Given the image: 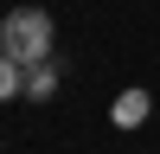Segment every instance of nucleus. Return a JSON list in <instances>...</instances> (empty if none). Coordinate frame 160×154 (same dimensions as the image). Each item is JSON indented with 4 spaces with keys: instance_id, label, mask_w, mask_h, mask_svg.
<instances>
[{
    "instance_id": "1",
    "label": "nucleus",
    "mask_w": 160,
    "mask_h": 154,
    "mask_svg": "<svg viewBox=\"0 0 160 154\" xmlns=\"http://www.w3.org/2000/svg\"><path fill=\"white\" fill-rule=\"evenodd\" d=\"M51 38H58V26H51L45 7H13L7 19H0V58H13L19 71H38V64L58 58Z\"/></svg>"
},
{
    "instance_id": "4",
    "label": "nucleus",
    "mask_w": 160,
    "mask_h": 154,
    "mask_svg": "<svg viewBox=\"0 0 160 154\" xmlns=\"http://www.w3.org/2000/svg\"><path fill=\"white\" fill-rule=\"evenodd\" d=\"M7 96H26V71L13 58H0V103H7Z\"/></svg>"
},
{
    "instance_id": "3",
    "label": "nucleus",
    "mask_w": 160,
    "mask_h": 154,
    "mask_svg": "<svg viewBox=\"0 0 160 154\" xmlns=\"http://www.w3.org/2000/svg\"><path fill=\"white\" fill-rule=\"evenodd\" d=\"M148 109H154V103H148V90H128V96L115 103V122H122V128H135V122H148Z\"/></svg>"
},
{
    "instance_id": "2",
    "label": "nucleus",
    "mask_w": 160,
    "mask_h": 154,
    "mask_svg": "<svg viewBox=\"0 0 160 154\" xmlns=\"http://www.w3.org/2000/svg\"><path fill=\"white\" fill-rule=\"evenodd\" d=\"M58 84H64V58H51V64H38V71H26V96H32V103H51V96H58Z\"/></svg>"
}]
</instances>
